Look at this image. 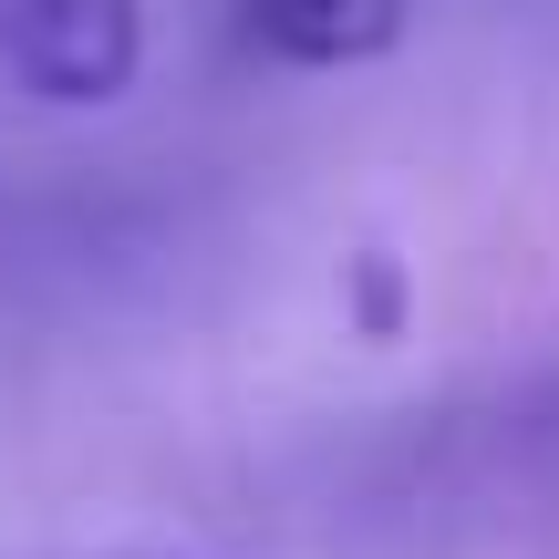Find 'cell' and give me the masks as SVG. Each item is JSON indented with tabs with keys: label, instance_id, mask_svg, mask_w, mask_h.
I'll return each mask as SVG.
<instances>
[{
	"label": "cell",
	"instance_id": "7a4b0ae2",
	"mask_svg": "<svg viewBox=\"0 0 559 559\" xmlns=\"http://www.w3.org/2000/svg\"><path fill=\"white\" fill-rule=\"evenodd\" d=\"M415 32V0H239V52L280 73H362Z\"/></svg>",
	"mask_w": 559,
	"mask_h": 559
},
{
	"label": "cell",
	"instance_id": "6da1fadb",
	"mask_svg": "<svg viewBox=\"0 0 559 559\" xmlns=\"http://www.w3.org/2000/svg\"><path fill=\"white\" fill-rule=\"evenodd\" d=\"M145 0H0V73L52 115H104L145 83Z\"/></svg>",
	"mask_w": 559,
	"mask_h": 559
},
{
	"label": "cell",
	"instance_id": "3957f363",
	"mask_svg": "<svg viewBox=\"0 0 559 559\" xmlns=\"http://www.w3.org/2000/svg\"><path fill=\"white\" fill-rule=\"evenodd\" d=\"M342 280H353V321H362V342H394V332H404V270H394V249H362Z\"/></svg>",
	"mask_w": 559,
	"mask_h": 559
}]
</instances>
